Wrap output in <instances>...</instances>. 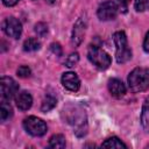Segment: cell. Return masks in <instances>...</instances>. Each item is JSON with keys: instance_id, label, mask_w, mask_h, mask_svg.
<instances>
[{"instance_id": "obj_10", "label": "cell", "mask_w": 149, "mask_h": 149, "mask_svg": "<svg viewBox=\"0 0 149 149\" xmlns=\"http://www.w3.org/2000/svg\"><path fill=\"white\" fill-rule=\"evenodd\" d=\"M62 84L66 90L76 92L79 90L80 80L74 72H65L62 76Z\"/></svg>"}, {"instance_id": "obj_22", "label": "cell", "mask_w": 149, "mask_h": 149, "mask_svg": "<svg viewBox=\"0 0 149 149\" xmlns=\"http://www.w3.org/2000/svg\"><path fill=\"white\" fill-rule=\"evenodd\" d=\"M16 72H17V76H20V77H22V78H27V77L30 76V69H29L28 66H26V65L20 66Z\"/></svg>"}, {"instance_id": "obj_21", "label": "cell", "mask_w": 149, "mask_h": 149, "mask_svg": "<svg viewBox=\"0 0 149 149\" xmlns=\"http://www.w3.org/2000/svg\"><path fill=\"white\" fill-rule=\"evenodd\" d=\"M78 61H79V56H78V54H77V52L71 54V55L66 58V61H65V65L69 66V68H71V66L76 65V64L78 63Z\"/></svg>"}, {"instance_id": "obj_18", "label": "cell", "mask_w": 149, "mask_h": 149, "mask_svg": "<svg viewBox=\"0 0 149 149\" xmlns=\"http://www.w3.org/2000/svg\"><path fill=\"white\" fill-rule=\"evenodd\" d=\"M40 47H41V43L37 41V38H34V37L26 40L23 43L24 51H36L40 49Z\"/></svg>"}, {"instance_id": "obj_8", "label": "cell", "mask_w": 149, "mask_h": 149, "mask_svg": "<svg viewBox=\"0 0 149 149\" xmlns=\"http://www.w3.org/2000/svg\"><path fill=\"white\" fill-rule=\"evenodd\" d=\"M2 30L5 31V34L9 37L13 38H19L21 33H22V26L20 23V21L13 16L7 17L3 23H2Z\"/></svg>"}, {"instance_id": "obj_20", "label": "cell", "mask_w": 149, "mask_h": 149, "mask_svg": "<svg viewBox=\"0 0 149 149\" xmlns=\"http://www.w3.org/2000/svg\"><path fill=\"white\" fill-rule=\"evenodd\" d=\"M35 31L38 36H44L48 33V26L43 22H38L37 24H35Z\"/></svg>"}, {"instance_id": "obj_24", "label": "cell", "mask_w": 149, "mask_h": 149, "mask_svg": "<svg viewBox=\"0 0 149 149\" xmlns=\"http://www.w3.org/2000/svg\"><path fill=\"white\" fill-rule=\"evenodd\" d=\"M143 48L147 52H149V31L147 33L146 37H144V42H143Z\"/></svg>"}, {"instance_id": "obj_26", "label": "cell", "mask_w": 149, "mask_h": 149, "mask_svg": "<svg viewBox=\"0 0 149 149\" xmlns=\"http://www.w3.org/2000/svg\"><path fill=\"white\" fill-rule=\"evenodd\" d=\"M118 1H119V3L121 5V7L126 8V7H127V5L129 3V1H130V0H118Z\"/></svg>"}, {"instance_id": "obj_27", "label": "cell", "mask_w": 149, "mask_h": 149, "mask_svg": "<svg viewBox=\"0 0 149 149\" xmlns=\"http://www.w3.org/2000/svg\"><path fill=\"white\" fill-rule=\"evenodd\" d=\"M47 1H48V2H49V3H54V2H55V1H56V0H47Z\"/></svg>"}, {"instance_id": "obj_2", "label": "cell", "mask_w": 149, "mask_h": 149, "mask_svg": "<svg viewBox=\"0 0 149 149\" xmlns=\"http://www.w3.org/2000/svg\"><path fill=\"white\" fill-rule=\"evenodd\" d=\"M113 41L116 49V54H115L116 62L120 64L128 62L132 58V50L128 47L126 34L123 31H116L113 36Z\"/></svg>"}, {"instance_id": "obj_16", "label": "cell", "mask_w": 149, "mask_h": 149, "mask_svg": "<svg viewBox=\"0 0 149 149\" xmlns=\"http://www.w3.org/2000/svg\"><path fill=\"white\" fill-rule=\"evenodd\" d=\"M141 123H142V127L144 128V130L149 132V101L148 100L146 101V104L143 105V108H142Z\"/></svg>"}, {"instance_id": "obj_23", "label": "cell", "mask_w": 149, "mask_h": 149, "mask_svg": "<svg viewBox=\"0 0 149 149\" xmlns=\"http://www.w3.org/2000/svg\"><path fill=\"white\" fill-rule=\"evenodd\" d=\"M51 50L56 56H61L62 55V48H61V45L58 43H52L51 44Z\"/></svg>"}, {"instance_id": "obj_9", "label": "cell", "mask_w": 149, "mask_h": 149, "mask_svg": "<svg viewBox=\"0 0 149 149\" xmlns=\"http://www.w3.org/2000/svg\"><path fill=\"white\" fill-rule=\"evenodd\" d=\"M85 28H86V21L85 19L80 17L77 20V22L73 26V30H72V44L73 45H79L83 41L84 34H85Z\"/></svg>"}, {"instance_id": "obj_17", "label": "cell", "mask_w": 149, "mask_h": 149, "mask_svg": "<svg viewBox=\"0 0 149 149\" xmlns=\"http://www.w3.org/2000/svg\"><path fill=\"white\" fill-rule=\"evenodd\" d=\"M57 104V100L56 98H54L52 95H47L43 101H42V105H41V111L42 112H48L50 109H52Z\"/></svg>"}, {"instance_id": "obj_25", "label": "cell", "mask_w": 149, "mask_h": 149, "mask_svg": "<svg viewBox=\"0 0 149 149\" xmlns=\"http://www.w3.org/2000/svg\"><path fill=\"white\" fill-rule=\"evenodd\" d=\"M2 2H3V5H5V6L10 7V6L16 5V3L19 2V0H2Z\"/></svg>"}, {"instance_id": "obj_19", "label": "cell", "mask_w": 149, "mask_h": 149, "mask_svg": "<svg viewBox=\"0 0 149 149\" xmlns=\"http://www.w3.org/2000/svg\"><path fill=\"white\" fill-rule=\"evenodd\" d=\"M134 6L137 12H144L149 9V0H135Z\"/></svg>"}, {"instance_id": "obj_1", "label": "cell", "mask_w": 149, "mask_h": 149, "mask_svg": "<svg viewBox=\"0 0 149 149\" xmlns=\"http://www.w3.org/2000/svg\"><path fill=\"white\" fill-rule=\"evenodd\" d=\"M128 86L132 92H143L149 88V69L136 68L128 76Z\"/></svg>"}, {"instance_id": "obj_3", "label": "cell", "mask_w": 149, "mask_h": 149, "mask_svg": "<svg viewBox=\"0 0 149 149\" xmlns=\"http://www.w3.org/2000/svg\"><path fill=\"white\" fill-rule=\"evenodd\" d=\"M68 122L74 127V133L78 136H83L86 134L87 130V123H86V114L79 109L78 107H74L66 112Z\"/></svg>"}, {"instance_id": "obj_28", "label": "cell", "mask_w": 149, "mask_h": 149, "mask_svg": "<svg viewBox=\"0 0 149 149\" xmlns=\"http://www.w3.org/2000/svg\"><path fill=\"white\" fill-rule=\"evenodd\" d=\"M147 100H148V101H149V97H148V99H147Z\"/></svg>"}, {"instance_id": "obj_15", "label": "cell", "mask_w": 149, "mask_h": 149, "mask_svg": "<svg viewBox=\"0 0 149 149\" xmlns=\"http://www.w3.org/2000/svg\"><path fill=\"white\" fill-rule=\"evenodd\" d=\"M101 147H104V148H127V146L120 140V139H118V137H109V139H107L102 144H101Z\"/></svg>"}, {"instance_id": "obj_4", "label": "cell", "mask_w": 149, "mask_h": 149, "mask_svg": "<svg viewBox=\"0 0 149 149\" xmlns=\"http://www.w3.org/2000/svg\"><path fill=\"white\" fill-rule=\"evenodd\" d=\"M87 57L90 62L95 65L100 70H105L111 65V57L109 55L95 45H90L87 50Z\"/></svg>"}, {"instance_id": "obj_12", "label": "cell", "mask_w": 149, "mask_h": 149, "mask_svg": "<svg viewBox=\"0 0 149 149\" xmlns=\"http://www.w3.org/2000/svg\"><path fill=\"white\" fill-rule=\"evenodd\" d=\"M15 102H16V106H17L19 109L27 111V109L30 108V106L33 104V98H31V95H30L29 92L22 91V92H20V93L16 94Z\"/></svg>"}, {"instance_id": "obj_6", "label": "cell", "mask_w": 149, "mask_h": 149, "mask_svg": "<svg viewBox=\"0 0 149 149\" xmlns=\"http://www.w3.org/2000/svg\"><path fill=\"white\" fill-rule=\"evenodd\" d=\"M19 86L16 81L10 77H2L0 80V93H1V100L9 101L12 98L16 97Z\"/></svg>"}, {"instance_id": "obj_11", "label": "cell", "mask_w": 149, "mask_h": 149, "mask_svg": "<svg viewBox=\"0 0 149 149\" xmlns=\"http://www.w3.org/2000/svg\"><path fill=\"white\" fill-rule=\"evenodd\" d=\"M107 87H108L109 93L113 97H115V98H121L126 93V86H125V84L120 79H116V78L109 79L108 80V84H107Z\"/></svg>"}, {"instance_id": "obj_13", "label": "cell", "mask_w": 149, "mask_h": 149, "mask_svg": "<svg viewBox=\"0 0 149 149\" xmlns=\"http://www.w3.org/2000/svg\"><path fill=\"white\" fill-rule=\"evenodd\" d=\"M49 147L54 149H62L65 147V137L62 134L52 135L49 140Z\"/></svg>"}, {"instance_id": "obj_7", "label": "cell", "mask_w": 149, "mask_h": 149, "mask_svg": "<svg viewBox=\"0 0 149 149\" xmlns=\"http://www.w3.org/2000/svg\"><path fill=\"white\" fill-rule=\"evenodd\" d=\"M118 5L114 1H105L102 2L99 8H98V17L102 21H108V20H113L118 15Z\"/></svg>"}, {"instance_id": "obj_14", "label": "cell", "mask_w": 149, "mask_h": 149, "mask_svg": "<svg viewBox=\"0 0 149 149\" xmlns=\"http://www.w3.org/2000/svg\"><path fill=\"white\" fill-rule=\"evenodd\" d=\"M13 114V109L10 107V105L8 104L7 100H1V106H0V116H1V121H6L8 120Z\"/></svg>"}, {"instance_id": "obj_5", "label": "cell", "mask_w": 149, "mask_h": 149, "mask_svg": "<svg viewBox=\"0 0 149 149\" xmlns=\"http://www.w3.org/2000/svg\"><path fill=\"white\" fill-rule=\"evenodd\" d=\"M24 129L33 136H42L47 133V123L36 116H28L23 120Z\"/></svg>"}]
</instances>
